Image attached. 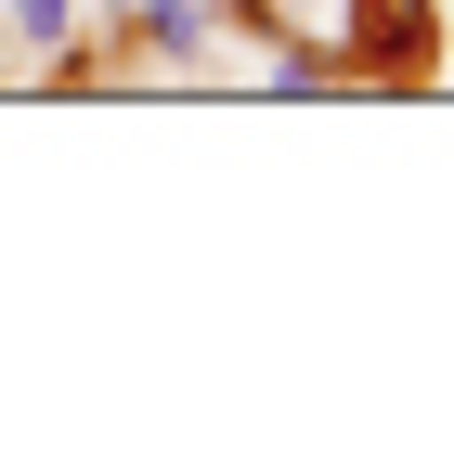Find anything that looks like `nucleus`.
Returning <instances> with one entry per match:
<instances>
[{"label":"nucleus","mask_w":454,"mask_h":454,"mask_svg":"<svg viewBox=\"0 0 454 454\" xmlns=\"http://www.w3.org/2000/svg\"><path fill=\"white\" fill-rule=\"evenodd\" d=\"M143 39L156 52H195V0H143Z\"/></svg>","instance_id":"f03ea898"},{"label":"nucleus","mask_w":454,"mask_h":454,"mask_svg":"<svg viewBox=\"0 0 454 454\" xmlns=\"http://www.w3.org/2000/svg\"><path fill=\"white\" fill-rule=\"evenodd\" d=\"M377 39H389L377 66H416V52H428V0H377Z\"/></svg>","instance_id":"f257e3e1"},{"label":"nucleus","mask_w":454,"mask_h":454,"mask_svg":"<svg viewBox=\"0 0 454 454\" xmlns=\"http://www.w3.org/2000/svg\"><path fill=\"white\" fill-rule=\"evenodd\" d=\"M66 13H78V0H13V27H27V39H66Z\"/></svg>","instance_id":"7ed1b4c3"}]
</instances>
